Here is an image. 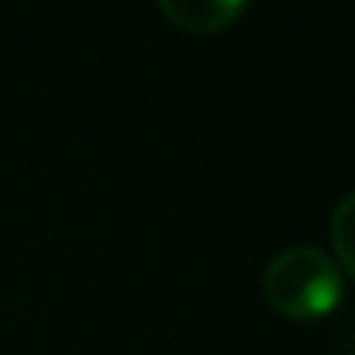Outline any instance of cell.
Returning a JSON list of instances; mask_svg holds the SVG:
<instances>
[{
	"label": "cell",
	"instance_id": "6da1fadb",
	"mask_svg": "<svg viewBox=\"0 0 355 355\" xmlns=\"http://www.w3.org/2000/svg\"><path fill=\"white\" fill-rule=\"evenodd\" d=\"M262 293L286 318H321L342 297V269L314 245H290L269 259Z\"/></svg>",
	"mask_w": 355,
	"mask_h": 355
},
{
	"label": "cell",
	"instance_id": "7a4b0ae2",
	"mask_svg": "<svg viewBox=\"0 0 355 355\" xmlns=\"http://www.w3.org/2000/svg\"><path fill=\"white\" fill-rule=\"evenodd\" d=\"M245 3L248 0H159L166 17L193 35H207V31L232 24Z\"/></svg>",
	"mask_w": 355,
	"mask_h": 355
},
{
	"label": "cell",
	"instance_id": "3957f363",
	"mask_svg": "<svg viewBox=\"0 0 355 355\" xmlns=\"http://www.w3.org/2000/svg\"><path fill=\"white\" fill-rule=\"evenodd\" d=\"M331 241H335L342 266L355 276V190L338 200V207L331 214Z\"/></svg>",
	"mask_w": 355,
	"mask_h": 355
}]
</instances>
